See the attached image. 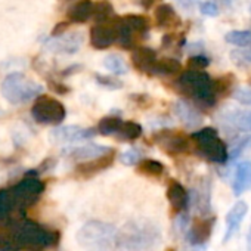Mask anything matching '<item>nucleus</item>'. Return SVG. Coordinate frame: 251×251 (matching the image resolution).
<instances>
[{"label":"nucleus","mask_w":251,"mask_h":251,"mask_svg":"<svg viewBox=\"0 0 251 251\" xmlns=\"http://www.w3.org/2000/svg\"><path fill=\"white\" fill-rule=\"evenodd\" d=\"M59 232L48 229L33 220H17L0 236L2 251H43L56 247Z\"/></svg>","instance_id":"nucleus-1"},{"label":"nucleus","mask_w":251,"mask_h":251,"mask_svg":"<svg viewBox=\"0 0 251 251\" xmlns=\"http://www.w3.org/2000/svg\"><path fill=\"white\" fill-rule=\"evenodd\" d=\"M160 242L161 230L150 220H130L118 229L117 244L126 251H151Z\"/></svg>","instance_id":"nucleus-2"},{"label":"nucleus","mask_w":251,"mask_h":251,"mask_svg":"<svg viewBox=\"0 0 251 251\" xmlns=\"http://www.w3.org/2000/svg\"><path fill=\"white\" fill-rule=\"evenodd\" d=\"M118 229L112 223L102 220L86 222L75 235L78 245L84 251H112L117 244Z\"/></svg>","instance_id":"nucleus-3"},{"label":"nucleus","mask_w":251,"mask_h":251,"mask_svg":"<svg viewBox=\"0 0 251 251\" xmlns=\"http://www.w3.org/2000/svg\"><path fill=\"white\" fill-rule=\"evenodd\" d=\"M177 86L182 93L194 98L200 105L207 108L213 106L217 96L213 90V80L205 71L188 70L182 73L177 78Z\"/></svg>","instance_id":"nucleus-4"},{"label":"nucleus","mask_w":251,"mask_h":251,"mask_svg":"<svg viewBox=\"0 0 251 251\" xmlns=\"http://www.w3.org/2000/svg\"><path fill=\"white\" fill-rule=\"evenodd\" d=\"M0 92L9 103L21 105L39 98L43 93V86L30 80L24 73H11L3 78Z\"/></svg>","instance_id":"nucleus-5"},{"label":"nucleus","mask_w":251,"mask_h":251,"mask_svg":"<svg viewBox=\"0 0 251 251\" xmlns=\"http://www.w3.org/2000/svg\"><path fill=\"white\" fill-rule=\"evenodd\" d=\"M191 139L195 142L197 151L205 160L225 164L229 160V151L226 144L219 138V133L213 127H202L191 135Z\"/></svg>","instance_id":"nucleus-6"},{"label":"nucleus","mask_w":251,"mask_h":251,"mask_svg":"<svg viewBox=\"0 0 251 251\" xmlns=\"http://www.w3.org/2000/svg\"><path fill=\"white\" fill-rule=\"evenodd\" d=\"M31 115L39 124L59 126L65 120L67 111L61 100H58L52 96L40 95L39 98H36V100L33 103Z\"/></svg>","instance_id":"nucleus-7"},{"label":"nucleus","mask_w":251,"mask_h":251,"mask_svg":"<svg viewBox=\"0 0 251 251\" xmlns=\"http://www.w3.org/2000/svg\"><path fill=\"white\" fill-rule=\"evenodd\" d=\"M43 191H45V183L40 179H37L36 176H27L20 183L12 186L9 189V194L12 197L15 208L23 210L33 205L40 198Z\"/></svg>","instance_id":"nucleus-8"},{"label":"nucleus","mask_w":251,"mask_h":251,"mask_svg":"<svg viewBox=\"0 0 251 251\" xmlns=\"http://www.w3.org/2000/svg\"><path fill=\"white\" fill-rule=\"evenodd\" d=\"M152 138H154V142L166 154H169L172 157L188 152L189 147H191V138L177 130H173V129L157 130Z\"/></svg>","instance_id":"nucleus-9"},{"label":"nucleus","mask_w":251,"mask_h":251,"mask_svg":"<svg viewBox=\"0 0 251 251\" xmlns=\"http://www.w3.org/2000/svg\"><path fill=\"white\" fill-rule=\"evenodd\" d=\"M98 135V129L81 127V126H58L49 132V141L52 144H75L92 139Z\"/></svg>","instance_id":"nucleus-10"},{"label":"nucleus","mask_w":251,"mask_h":251,"mask_svg":"<svg viewBox=\"0 0 251 251\" xmlns=\"http://www.w3.org/2000/svg\"><path fill=\"white\" fill-rule=\"evenodd\" d=\"M83 43V34L78 31L61 34V36H52L45 45L48 50L53 53H62V55H73L77 53L80 46Z\"/></svg>","instance_id":"nucleus-11"},{"label":"nucleus","mask_w":251,"mask_h":251,"mask_svg":"<svg viewBox=\"0 0 251 251\" xmlns=\"http://www.w3.org/2000/svg\"><path fill=\"white\" fill-rule=\"evenodd\" d=\"M216 225V216L213 217H195L186 230V239L191 245H202L205 244L213 232Z\"/></svg>","instance_id":"nucleus-12"},{"label":"nucleus","mask_w":251,"mask_h":251,"mask_svg":"<svg viewBox=\"0 0 251 251\" xmlns=\"http://www.w3.org/2000/svg\"><path fill=\"white\" fill-rule=\"evenodd\" d=\"M115 42H117V31H115V27H114L112 21H109V23H96L90 28V45L95 49H98V50L108 49Z\"/></svg>","instance_id":"nucleus-13"},{"label":"nucleus","mask_w":251,"mask_h":251,"mask_svg":"<svg viewBox=\"0 0 251 251\" xmlns=\"http://www.w3.org/2000/svg\"><path fill=\"white\" fill-rule=\"evenodd\" d=\"M114 151L109 147L105 145H98V144H86L81 147H73V148H67L62 151L64 157H68L74 161L83 163V161H89V160H95L99 158L108 152Z\"/></svg>","instance_id":"nucleus-14"},{"label":"nucleus","mask_w":251,"mask_h":251,"mask_svg":"<svg viewBox=\"0 0 251 251\" xmlns=\"http://www.w3.org/2000/svg\"><path fill=\"white\" fill-rule=\"evenodd\" d=\"M248 213V205L245 201H238L232 205V208L227 211L225 223H226V232L223 236V244H226L227 241L232 239V236L239 230L244 217Z\"/></svg>","instance_id":"nucleus-15"},{"label":"nucleus","mask_w":251,"mask_h":251,"mask_svg":"<svg viewBox=\"0 0 251 251\" xmlns=\"http://www.w3.org/2000/svg\"><path fill=\"white\" fill-rule=\"evenodd\" d=\"M114 158H115V151H111L99 158H95V160H89V161H83L80 163L77 167H75V173L80 176V177H84V179H89L103 170H106L112 163H114Z\"/></svg>","instance_id":"nucleus-16"},{"label":"nucleus","mask_w":251,"mask_h":251,"mask_svg":"<svg viewBox=\"0 0 251 251\" xmlns=\"http://www.w3.org/2000/svg\"><path fill=\"white\" fill-rule=\"evenodd\" d=\"M173 111H175L176 117L180 120V123L188 129H197L202 124L201 114L194 106H191L188 102H185L183 99H179L175 102Z\"/></svg>","instance_id":"nucleus-17"},{"label":"nucleus","mask_w":251,"mask_h":251,"mask_svg":"<svg viewBox=\"0 0 251 251\" xmlns=\"http://www.w3.org/2000/svg\"><path fill=\"white\" fill-rule=\"evenodd\" d=\"M157 62V53L154 49L147 48V46H139L135 48L132 52V64L133 67L141 71V73H147V74H154V67Z\"/></svg>","instance_id":"nucleus-18"},{"label":"nucleus","mask_w":251,"mask_h":251,"mask_svg":"<svg viewBox=\"0 0 251 251\" xmlns=\"http://www.w3.org/2000/svg\"><path fill=\"white\" fill-rule=\"evenodd\" d=\"M167 200L172 205V208L176 213H182L185 208H188L189 202V192L183 188V185L177 180H170L167 186Z\"/></svg>","instance_id":"nucleus-19"},{"label":"nucleus","mask_w":251,"mask_h":251,"mask_svg":"<svg viewBox=\"0 0 251 251\" xmlns=\"http://www.w3.org/2000/svg\"><path fill=\"white\" fill-rule=\"evenodd\" d=\"M232 189H233L235 197H239L245 191L251 189V161L238 163L235 173H233Z\"/></svg>","instance_id":"nucleus-20"},{"label":"nucleus","mask_w":251,"mask_h":251,"mask_svg":"<svg viewBox=\"0 0 251 251\" xmlns=\"http://www.w3.org/2000/svg\"><path fill=\"white\" fill-rule=\"evenodd\" d=\"M93 11H95V3L92 0H77L75 3H73L68 8L67 17L71 23L83 24L93 17Z\"/></svg>","instance_id":"nucleus-21"},{"label":"nucleus","mask_w":251,"mask_h":251,"mask_svg":"<svg viewBox=\"0 0 251 251\" xmlns=\"http://www.w3.org/2000/svg\"><path fill=\"white\" fill-rule=\"evenodd\" d=\"M154 18H155L157 27H160V28H164V27H175V25L180 24V18L176 15V11L173 9V6L169 5V3H161V5H158V6L155 8Z\"/></svg>","instance_id":"nucleus-22"},{"label":"nucleus","mask_w":251,"mask_h":251,"mask_svg":"<svg viewBox=\"0 0 251 251\" xmlns=\"http://www.w3.org/2000/svg\"><path fill=\"white\" fill-rule=\"evenodd\" d=\"M225 121L235 130L251 132V109L247 111H229L225 115Z\"/></svg>","instance_id":"nucleus-23"},{"label":"nucleus","mask_w":251,"mask_h":251,"mask_svg":"<svg viewBox=\"0 0 251 251\" xmlns=\"http://www.w3.org/2000/svg\"><path fill=\"white\" fill-rule=\"evenodd\" d=\"M123 21L127 25L136 36H147L148 31H150V21L147 17L144 15H135V14H129L123 17Z\"/></svg>","instance_id":"nucleus-24"},{"label":"nucleus","mask_w":251,"mask_h":251,"mask_svg":"<svg viewBox=\"0 0 251 251\" xmlns=\"http://www.w3.org/2000/svg\"><path fill=\"white\" fill-rule=\"evenodd\" d=\"M123 124V120L120 117H115V115H106L103 118L99 120L98 123V133L102 135V136H112V135H117L120 127Z\"/></svg>","instance_id":"nucleus-25"},{"label":"nucleus","mask_w":251,"mask_h":251,"mask_svg":"<svg viewBox=\"0 0 251 251\" xmlns=\"http://www.w3.org/2000/svg\"><path fill=\"white\" fill-rule=\"evenodd\" d=\"M102 64L114 75H123V74H127V71H129V65L126 64V61L120 55H117V53L106 55L103 58V62Z\"/></svg>","instance_id":"nucleus-26"},{"label":"nucleus","mask_w":251,"mask_h":251,"mask_svg":"<svg viewBox=\"0 0 251 251\" xmlns=\"http://www.w3.org/2000/svg\"><path fill=\"white\" fill-rule=\"evenodd\" d=\"M142 136V126L136 121H123L121 127L117 133V138L121 141H136Z\"/></svg>","instance_id":"nucleus-27"},{"label":"nucleus","mask_w":251,"mask_h":251,"mask_svg":"<svg viewBox=\"0 0 251 251\" xmlns=\"http://www.w3.org/2000/svg\"><path fill=\"white\" fill-rule=\"evenodd\" d=\"M93 18L96 23H109L115 18L114 8L111 2L108 0H99L95 3V11H93Z\"/></svg>","instance_id":"nucleus-28"},{"label":"nucleus","mask_w":251,"mask_h":251,"mask_svg":"<svg viewBox=\"0 0 251 251\" xmlns=\"http://www.w3.org/2000/svg\"><path fill=\"white\" fill-rule=\"evenodd\" d=\"M180 70H182V65L179 62V59H176V58H163V59L155 62L154 74L172 75V74L180 73Z\"/></svg>","instance_id":"nucleus-29"},{"label":"nucleus","mask_w":251,"mask_h":251,"mask_svg":"<svg viewBox=\"0 0 251 251\" xmlns=\"http://www.w3.org/2000/svg\"><path fill=\"white\" fill-rule=\"evenodd\" d=\"M138 172L150 177H160L164 173V164L160 163L158 160L145 158L138 164Z\"/></svg>","instance_id":"nucleus-30"},{"label":"nucleus","mask_w":251,"mask_h":251,"mask_svg":"<svg viewBox=\"0 0 251 251\" xmlns=\"http://www.w3.org/2000/svg\"><path fill=\"white\" fill-rule=\"evenodd\" d=\"M251 150V135H244V136H239L236 138L229 147H227V151H229V158L230 160H235L238 157H241L244 152L250 151Z\"/></svg>","instance_id":"nucleus-31"},{"label":"nucleus","mask_w":251,"mask_h":251,"mask_svg":"<svg viewBox=\"0 0 251 251\" xmlns=\"http://www.w3.org/2000/svg\"><path fill=\"white\" fill-rule=\"evenodd\" d=\"M225 40L236 48H248L251 45V31L248 30H232L225 34Z\"/></svg>","instance_id":"nucleus-32"},{"label":"nucleus","mask_w":251,"mask_h":251,"mask_svg":"<svg viewBox=\"0 0 251 251\" xmlns=\"http://www.w3.org/2000/svg\"><path fill=\"white\" fill-rule=\"evenodd\" d=\"M235 84V75L233 74H226L213 81V90L217 98L225 96L226 93H232V86Z\"/></svg>","instance_id":"nucleus-33"},{"label":"nucleus","mask_w":251,"mask_h":251,"mask_svg":"<svg viewBox=\"0 0 251 251\" xmlns=\"http://www.w3.org/2000/svg\"><path fill=\"white\" fill-rule=\"evenodd\" d=\"M15 210L12 197L9 194V189L0 191V223L8 219V216Z\"/></svg>","instance_id":"nucleus-34"},{"label":"nucleus","mask_w":251,"mask_h":251,"mask_svg":"<svg viewBox=\"0 0 251 251\" xmlns=\"http://www.w3.org/2000/svg\"><path fill=\"white\" fill-rule=\"evenodd\" d=\"M230 61L238 67V68H250L251 67V50L247 49H235L230 52Z\"/></svg>","instance_id":"nucleus-35"},{"label":"nucleus","mask_w":251,"mask_h":251,"mask_svg":"<svg viewBox=\"0 0 251 251\" xmlns=\"http://www.w3.org/2000/svg\"><path fill=\"white\" fill-rule=\"evenodd\" d=\"M230 96L239 102L241 105H245V106H251V87L250 86H236Z\"/></svg>","instance_id":"nucleus-36"},{"label":"nucleus","mask_w":251,"mask_h":251,"mask_svg":"<svg viewBox=\"0 0 251 251\" xmlns=\"http://www.w3.org/2000/svg\"><path fill=\"white\" fill-rule=\"evenodd\" d=\"M141 158H142V154L136 148H129L120 154V161L124 166H136L141 163Z\"/></svg>","instance_id":"nucleus-37"},{"label":"nucleus","mask_w":251,"mask_h":251,"mask_svg":"<svg viewBox=\"0 0 251 251\" xmlns=\"http://www.w3.org/2000/svg\"><path fill=\"white\" fill-rule=\"evenodd\" d=\"M95 78H96V81H98L99 86H102V87H105V89H108V90H118V89L123 87V81L118 80V78H115L114 75L96 74Z\"/></svg>","instance_id":"nucleus-38"},{"label":"nucleus","mask_w":251,"mask_h":251,"mask_svg":"<svg viewBox=\"0 0 251 251\" xmlns=\"http://www.w3.org/2000/svg\"><path fill=\"white\" fill-rule=\"evenodd\" d=\"M208 65H210V59H208L205 55H202V53L192 55V56L188 59V68H189V70L204 71Z\"/></svg>","instance_id":"nucleus-39"},{"label":"nucleus","mask_w":251,"mask_h":251,"mask_svg":"<svg viewBox=\"0 0 251 251\" xmlns=\"http://www.w3.org/2000/svg\"><path fill=\"white\" fill-rule=\"evenodd\" d=\"M198 8H200V12L205 17L214 18L219 15V6L214 2H201Z\"/></svg>","instance_id":"nucleus-40"},{"label":"nucleus","mask_w":251,"mask_h":251,"mask_svg":"<svg viewBox=\"0 0 251 251\" xmlns=\"http://www.w3.org/2000/svg\"><path fill=\"white\" fill-rule=\"evenodd\" d=\"M179 8L185 12H194L197 6H200V0H176Z\"/></svg>","instance_id":"nucleus-41"},{"label":"nucleus","mask_w":251,"mask_h":251,"mask_svg":"<svg viewBox=\"0 0 251 251\" xmlns=\"http://www.w3.org/2000/svg\"><path fill=\"white\" fill-rule=\"evenodd\" d=\"M130 100H136V102H139V105H141V106H145V105H147V102H148V103H151V98H150L148 95H130Z\"/></svg>","instance_id":"nucleus-42"},{"label":"nucleus","mask_w":251,"mask_h":251,"mask_svg":"<svg viewBox=\"0 0 251 251\" xmlns=\"http://www.w3.org/2000/svg\"><path fill=\"white\" fill-rule=\"evenodd\" d=\"M67 30H68V23H59V24L53 28L52 36H61V34H64Z\"/></svg>","instance_id":"nucleus-43"},{"label":"nucleus","mask_w":251,"mask_h":251,"mask_svg":"<svg viewBox=\"0 0 251 251\" xmlns=\"http://www.w3.org/2000/svg\"><path fill=\"white\" fill-rule=\"evenodd\" d=\"M188 48H189V52H191L192 55H198L200 49H202V48H204V45H202V43H200V42H197V43H191Z\"/></svg>","instance_id":"nucleus-44"},{"label":"nucleus","mask_w":251,"mask_h":251,"mask_svg":"<svg viewBox=\"0 0 251 251\" xmlns=\"http://www.w3.org/2000/svg\"><path fill=\"white\" fill-rule=\"evenodd\" d=\"M173 34H166V36H163V42H161V46H170L172 45V42H173Z\"/></svg>","instance_id":"nucleus-45"},{"label":"nucleus","mask_w":251,"mask_h":251,"mask_svg":"<svg viewBox=\"0 0 251 251\" xmlns=\"http://www.w3.org/2000/svg\"><path fill=\"white\" fill-rule=\"evenodd\" d=\"M154 2H155V0H141V6H142L145 11H148V9L152 8Z\"/></svg>","instance_id":"nucleus-46"},{"label":"nucleus","mask_w":251,"mask_h":251,"mask_svg":"<svg viewBox=\"0 0 251 251\" xmlns=\"http://www.w3.org/2000/svg\"><path fill=\"white\" fill-rule=\"evenodd\" d=\"M61 2H71V0H61Z\"/></svg>","instance_id":"nucleus-47"},{"label":"nucleus","mask_w":251,"mask_h":251,"mask_svg":"<svg viewBox=\"0 0 251 251\" xmlns=\"http://www.w3.org/2000/svg\"><path fill=\"white\" fill-rule=\"evenodd\" d=\"M248 48H250V50H251V45H250V46H248Z\"/></svg>","instance_id":"nucleus-48"},{"label":"nucleus","mask_w":251,"mask_h":251,"mask_svg":"<svg viewBox=\"0 0 251 251\" xmlns=\"http://www.w3.org/2000/svg\"><path fill=\"white\" fill-rule=\"evenodd\" d=\"M0 251H2V250H0Z\"/></svg>","instance_id":"nucleus-49"}]
</instances>
